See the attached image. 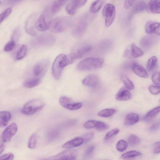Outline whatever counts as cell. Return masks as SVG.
I'll use <instances>...</instances> for the list:
<instances>
[{
  "instance_id": "obj_4",
  "label": "cell",
  "mask_w": 160,
  "mask_h": 160,
  "mask_svg": "<svg viewBox=\"0 0 160 160\" xmlns=\"http://www.w3.org/2000/svg\"><path fill=\"white\" fill-rule=\"evenodd\" d=\"M45 103L42 100L36 99L27 102L21 110V112L26 115H31L41 111L44 107Z\"/></svg>"
},
{
  "instance_id": "obj_26",
  "label": "cell",
  "mask_w": 160,
  "mask_h": 160,
  "mask_svg": "<svg viewBox=\"0 0 160 160\" xmlns=\"http://www.w3.org/2000/svg\"><path fill=\"white\" fill-rule=\"evenodd\" d=\"M132 10L134 12H139L144 10L147 8V4L145 1L139 0L136 1L134 3Z\"/></svg>"
},
{
  "instance_id": "obj_10",
  "label": "cell",
  "mask_w": 160,
  "mask_h": 160,
  "mask_svg": "<svg viewBox=\"0 0 160 160\" xmlns=\"http://www.w3.org/2000/svg\"><path fill=\"white\" fill-rule=\"evenodd\" d=\"M78 152L74 149L63 151L51 157L53 160H74L77 157Z\"/></svg>"
},
{
  "instance_id": "obj_33",
  "label": "cell",
  "mask_w": 160,
  "mask_h": 160,
  "mask_svg": "<svg viewBox=\"0 0 160 160\" xmlns=\"http://www.w3.org/2000/svg\"><path fill=\"white\" fill-rule=\"evenodd\" d=\"M27 52V47L24 44L22 45L18 51L16 56L17 60H19L23 58L26 55Z\"/></svg>"
},
{
  "instance_id": "obj_46",
  "label": "cell",
  "mask_w": 160,
  "mask_h": 160,
  "mask_svg": "<svg viewBox=\"0 0 160 160\" xmlns=\"http://www.w3.org/2000/svg\"><path fill=\"white\" fill-rule=\"evenodd\" d=\"M58 133L56 132H52L49 133L47 136V140L48 141H52L56 139L58 136Z\"/></svg>"
},
{
  "instance_id": "obj_12",
  "label": "cell",
  "mask_w": 160,
  "mask_h": 160,
  "mask_svg": "<svg viewBox=\"0 0 160 160\" xmlns=\"http://www.w3.org/2000/svg\"><path fill=\"white\" fill-rule=\"evenodd\" d=\"M84 127L88 129L95 128L99 131L105 130L109 128V126L105 122L95 120L87 121L84 124Z\"/></svg>"
},
{
  "instance_id": "obj_16",
  "label": "cell",
  "mask_w": 160,
  "mask_h": 160,
  "mask_svg": "<svg viewBox=\"0 0 160 160\" xmlns=\"http://www.w3.org/2000/svg\"><path fill=\"white\" fill-rule=\"evenodd\" d=\"M54 38L50 35H43L38 38L35 40V43L40 46H49L54 42Z\"/></svg>"
},
{
  "instance_id": "obj_30",
  "label": "cell",
  "mask_w": 160,
  "mask_h": 160,
  "mask_svg": "<svg viewBox=\"0 0 160 160\" xmlns=\"http://www.w3.org/2000/svg\"><path fill=\"white\" fill-rule=\"evenodd\" d=\"M104 2L103 0H96L94 1L91 5L90 11L92 13L98 12L101 8Z\"/></svg>"
},
{
  "instance_id": "obj_40",
  "label": "cell",
  "mask_w": 160,
  "mask_h": 160,
  "mask_svg": "<svg viewBox=\"0 0 160 160\" xmlns=\"http://www.w3.org/2000/svg\"><path fill=\"white\" fill-rule=\"evenodd\" d=\"M153 82L157 85H160V72H154L152 77Z\"/></svg>"
},
{
  "instance_id": "obj_49",
  "label": "cell",
  "mask_w": 160,
  "mask_h": 160,
  "mask_svg": "<svg viewBox=\"0 0 160 160\" xmlns=\"http://www.w3.org/2000/svg\"><path fill=\"white\" fill-rule=\"evenodd\" d=\"M160 127L159 123H156L153 125L150 128V130L151 132H154L159 129Z\"/></svg>"
},
{
  "instance_id": "obj_14",
  "label": "cell",
  "mask_w": 160,
  "mask_h": 160,
  "mask_svg": "<svg viewBox=\"0 0 160 160\" xmlns=\"http://www.w3.org/2000/svg\"><path fill=\"white\" fill-rule=\"evenodd\" d=\"M145 30L148 34H155L160 36V22L149 21L145 25Z\"/></svg>"
},
{
  "instance_id": "obj_36",
  "label": "cell",
  "mask_w": 160,
  "mask_h": 160,
  "mask_svg": "<svg viewBox=\"0 0 160 160\" xmlns=\"http://www.w3.org/2000/svg\"><path fill=\"white\" fill-rule=\"evenodd\" d=\"M128 146V143L125 141L121 140L119 141L116 145V148L117 150L120 152L125 151Z\"/></svg>"
},
{
  "instance_id": "obj_9",
  "label": "cell",
  "mask_w": 160,
  "mask_h": 160,
  "mask_svg": "<svg viewBox=\"0 0 160 160\" xmlns=\"http://www.w3.org/2000/svg\"><path fill=\"white\" fill-rule=\"evenodd\" d=\"M87 0H71L67 3L65 9L67 13L71 15H73L76 13L77 10L83 6Z\"/></svg>"
},
{
  "instance_id": "obj_3",
  "label": "cell",
  "mask_w": 160,
  "mask_h": 160,
  "mask_svg": "<svg viewBox=\"0 0 160 160\" xmlns=\"http://www.w3.org/2000/svg\"><path fill=\"white\" fill-rule=\"evenodd\" d=\"M69 20L65 17H59L50 20L48 22L49 29L53 33H60L64 31L69 25Z\"/></svg>"
},
{
  "instance_id": "obj_2",
  "label": "cell",
  "mask_w": 160,
  "mask_h": 160,
  "mask_svg": "<svg viewBox=\"0 0 160 160\" xmlns=\"http://www.w3.org/2000/svg\"><path fill=\"white\" fill-rule=\"evenodd\" d=\"M104 59L100 58L90 57L81 61L77 65L79 70L87 71L101 68L103 66Z\"/></svg>"
},
{
  "instance_id": "obj_31",
  "label": "cell",
  "mask_w": 160,
  "mask_h": 160,
  "mask_svg": "<svg viewBox=\"0 0 160 160\" xmlns=\"http://www.w3.org/2000/svg\"><path fill=\"white\" fill-rule=\"evenodd\" d=\"M92 47L91 46H87L78 49L75 53L77 59L82 57L84 55L90 52Z\"/></svg>"
},
{
  "instance_id": "obj_43",
  "label": "cell",
  "mask_w": 160,
  "mask_h": 160,
  "mask_svg": "<svg viewBox=\"0 0 160 160\" xmlns=\"http://www.w3.org/2000/svg\"><path fill=\"white\" fill-rule=\"evenodd\" d=\"M148 89L150 92L153 94H157L160 92V86L151 85L149 86Z\"/></svg>"
},
{
  "instance_id": "obj_17",
  "label": "cell",
  "mask_w": 160,
  "mask_h": 160,
  "mask_svg": "<svg viewBox=\"0 0 160 160\" xmlns=\"http://www.w3.org/2000/svg\"><path fill=\"white\" fill-rule=\"evenodd\" d=\"M131 94L127 88L123 87L120 88L116 93V99L119 101H125L130 99Z\"/></svg>"
},
{
  "instance_id": "obj_7",
  "label": "cell",
  "mask_w": 160,
  "mask_h": 160,
  "mask_svg": "<svg viewBox=\"0 0 160 160\" xmlns=\"http://www.w3.org/2000/svg\"><path fill=\"white\" fill-rule=\"evenodd\" d=\"M143 54V51L133 43L127 47L123 52V56L127 58L133 59L140 57Z\"/></svg>"
},
{
  "instance_id": "obj_21",
  "label": "cell",
  "mask_w": 160,
  "mask_h": 160,
  "mask_svg": "<svg viewBox=\"0 0 160 160\" xmlns=\"http://www.w3.org/2000/svg\"><path fill=\"white\" fill-rule=\"evenodd\" d=\"M139 120L138 115L134 113H131L127 115L125 117L124 123L127 126H131L137 123Z\"/></svg>"
},
{
  "instance_id": "obj_44",
  "label": "cell",
  "mask_w": 160,
  "mask_h": 160,
  "mask_svg": "<svg viewBox=\"0 0 160 160\" xmlns=\"http://www.w3.org/2000/svg\"><path fill=\"white\" fill-rule=\"evenodd\" d=\"M14 158L13 153L8 152L1 155L0 157V160H13Z\"/></svg>"
},
{
  "instance_id": "obj_1",
  "label": "cell",
  "mask_w": 160,
  "mask_h": 160,
  "mask_svg": "<svg viewBox=\"0 0 160 160\" xmlns=\"http://www.w3.org/2000/svg\"><path fill=\"white\" fill-rule=\"evenodd\" d=\"M72 63L69 54L62 53L58 55L54 60L52 66V73L54 78L58 80L64 68Z\"/></svg>"
},
{
  "instance_id": "obj_5",
  "label": "cell",
  "mask_w": 160,
  "mask_h": 160,
  "mask_svg": "<svg viewBox=\"0 0 160 160\" xmlns=\"http://www.w3.org/2000/svg\"><path fill=\"white\" fill-rule=\"evenodd\" d=\"M102 15L105 18L106 27H110L112 24L116 16V9L112 4L107 3L104 6L102 10Z\"/></svg>"
},
{
  "instance_id": "obj_11",
  "label": "cell",
  "mask_w": 160,
  "mask_h": 160,
  "mask_svg": "<svg viewBox=\"0 0 160 160\" xmlns=\"http://www.w3.org/2000/svg\"><path fill=\"white\" fill-rule=\"evenodd\" d=\"M17 130L18 127L16 123H13L9 125L3 132L2 135V141L5 142L10 141Z\"/></svg>"
},
{
  "instance_id": "obj_15",
  "label": "cell",
  "mask_w": 160,
  "mask_h": 160,
  "mask_svg": "<svg viewBox=\"0 0 160 160\" xmlns=\"http://www.w3.org/2000/svg\"><path fill=\"white\" fill-rule=\"evenodd\" d=\"M48 22L46 20L45 16L41 14L36 20L35 27L37 30L41 32H44L49 29Z\"/></svg>"
},
{
  "instance_id": "obj_22",
  "label": "cell",
  "mask_w": 160,
  "mask_h": 160,
  "mask_svg": "<svg viewBox=\"0 0 160 160\" xmlns=\"http://www.w3.org/2000/svg\"><path fill=\"white\" fill-rule=\"evenodd\" d=\"M67 2L66 0H56L54 1L52 4L50 12L52 15L57 13Z\"/></svg>"
},
{
  "instance_id": "obj_18",
  "label": "cell",
  "mask_w": 160,
  "mask_h": 160,
  "mask_svg": "<svg viewBox=\"0 0 160 160\" xmlns=\"http://www.w3.org/2000/svg\"><path fill=\"white\" fill-rule=\"evenodd\" d=\"M131 68L133 72L139 76L145 78L148 77L147 71L142 66L137 63H133L131 65Z\"/></svg>"
},
{
  "instance_id": "obj_25",
  "label": "cell",
  "mask_w": 160,
  "mask_h": 160,
  "mask_svg": "<svg viewBox=\"0 0 160 160\" xmlns=\"http://www.w3.org/2000/svg\"><path fill=\"white\" fill-rule=\"evenodd\" d=\"M160 112V105L152 108L149 111L144 117V121L147 122H151Z\"/></svg>"
},
{
  "instance_id": "obj_6",
  "label": "cell",
  "mask_w": 160,
  "mask_h": 160,
  "mask_svg": "<svg viewBox=\"0 0 160 160\" xmlns=\"http://www.w3.org/2000/svg\"><path fill=\"white\" fill-rule=\"evenodd\" d=\"M50 64V60L44 59L38 61L34 66L33 73L36 78H41L47 72Z\"/></svg>"
},
{
  "instance_id": "obj_23",
  "label": "cell",
  "mask_w": 160,
  "mask_h": 160,
  "mask_svg": "<svg viewBox=\"0 0 160 160\" xmlns=\"http://www.w3.org/2000/svg\"><path fill=\"white\" fill-rule=\"evenodd\" d=\"M11 118V113L7 111H2L0 112V126L3 128L7 125Z\"/></svg>"
},
{
  "instance_id": "obj_37",
  "label": "cell",
  "mask_w": 160,
  "mask_h": 160,
  "mask_svg": "<svg viewBox=\"0 0 160 160\" xmlns=\"http://www.w3.org/2000/svg\"><path fill=\"white\" fill-rule=\"evenodd\" d=\"M128 142L130 145L135 146L138 145L140 142V140L137 136L132 134L129 136Z\"/></svg>"
},
{
  "instance_id": "obj_27",
  "label": "cell",
  "mask_w": 160,
  "mask_h": 160,
  "mask_svg": "<svg viewBox=\"0 0 160 160\" xmlns=\"http://www.w3.org/2000/svg\"><path fill=\"white\" fill-rule=\"evenodd\" d=\"M41 79V78L36 77L28 79L24 82V86L28 88H32L39 84Z\"/></svg>"
},
{
  "instance_id": "obj_50",
  "label": "cell",
  "mask_w": 160,
  "mask_h": 160,
  "mask_svg": "<svg viewBox=\"0 0 160 160\" xmlns=\"http://www.w3.org/2000/svg\"><path fill=\"white\" fill-rule=\"evenodd\" d=\"M5 145L3 143H1L0 145V152L1 154L5 150Z\"/></svg>"
},
{
  "instance_id": "obj_13",
  "label": "cell",
  "mask_w": 160,
  "mask_h": 160,
  "mask_svg": "<svg viewBox=\"0 0 160 160\" xmlns=\"http://www.w3.org/2000/svg\"><path fill=\"white\" fill-rule=\"evenodd\" d=\"M100 82V79L98 76L93 74L88 75L82 81L83 84L93 88L97 87Z\"/></svg>"
},
{
  "instance_id": "obj_8",
  "label": "cell",
  "mask_w": 160,
  "mask_h": 160,
  "mask_svg": "<svg viewBox=\"0 0 160 160\" xmlns=\"http://www.w3.org/2000/svg\"><path fill=\"white\" fill-rule=\"evenodd\" d=\"M60 104L65 108L70 110H78L81 108L82 104L81 102H74L70 98L62 96L59 99Z\"/></svg>"
},
{
  "instance_id": "obj_41",
  "label": "cell",
  "mask_w": 160,
  "mask_h": 160,
  "mask_svg": "<svg viewBox=\"0 0 160 160\" xmlns=\"http://www.w3.org/2000/svg\"><path fill=\"white\" fill-rule=\"evenodd\" d=\"M15 42L13 40L8 42L4 47V50L6 52H9L12 50L15 45Z\"/></svg>"
},
{
  "instance_id": "obj_32",
  "label": "cell",
  "mask_w": 160,
  "mask_h": 160,
  "mask_svg": "<svg viewBox=\"0 0 160 160\" xmlns=\"http://www.w3.org/2000/svg\"><path fill=\"white\" fill-rule=\"evenodd\" d=\"M120 79L124 83L125 87L128 89L132 90L134 89V87L132 83L126 75H122L120 77Z\"/></svg>"
},
{
  "instance_id": "obj_39",
  "label": "cell",
  "mask_w": 160,
  "mask_h": 160,
  "mask_svg": "<svg viewBox=\"0 0 160 160\" xmlns=\"http://www.w3.org/2000/svg\"><path fill=\"white\" fill-rule=\"evenodd\" d=\"M119 132L118 128H115L109 132L105 135L104 139L107 140L111 138L112 137L116 135Z\"/></svg>"
},
{
  "instance_id": "obj_24",
  "label": "cell",
  "mask_w": 160,
  "mask_h": 160,
  "mask_svg": "<svg viewBox=\"0 0 160 160\" xmlns=\"http://www.w3.org/2000/svg\"><path fill=\"white\" fill-rule=\"evenodd\" d=\"M154 42L153 38L150 36H145L140 41V45L142 48L147 49L151 47Z\"/></svg>"
},
{
  "instance_id": "obj_34",
  "label": "cell",
  "mask_w": 160,
  "mask_h": 160,
  "mask_svg": "<svg viewBox=\"0 0 160 160\" xmlns=\"http://www.w3.org/2000/svg\"><path fill=\"white\" fill-rule=\"evenodd\" d=\"M116 112L113 108H107L102 110L98 114V115L103 117H109L112 116Z\"/></svg>"
},
{
  "instance_id": "obj_47",
  "label": "cell",
  "mask_w": 160,
  "mask_h": 160,
  "mask_svg": "<svg viewBox=\"0 0 160 160\" xmlns=\"http://www.w3.org/2000/svg\"><path fill=\"white\" fill-rule=\"evenodd\" d=\"M153 152L154 153H160V141L154 143L153 147Z\"/></svg>"
},
{
  "instance_id": "obj_28",
  "label": "cell",
  "mask_w": 160,
  "mask_h": 160,
  "mask_svg": "<svg viewBox=\"0 0 160 160\" xmlns=\"http://www.w3.org/2000/svg\"><path fill=\"white\" fill-rule=\"evenodd\" d=\"M142 153L136 151H131L122 154L121 156L122 158L125 160H133L134 158L140 156Z\"/></svg>"
},
{
  "instance_id": "obj_19",
  "label": "cell",
  "mask_w": 160,
  "mask_h": 160,
  "mask_svg": "<svg viewBox=\"0 0 160 160\" xmlns=\"http://www.w3.org/2000/svg\"><path fill=\"white\" fill-rule=\"evenodd\" d=\"M146 9L151 13H160V0L150 1L147 4Z\"/></svg>"
},
{
  "instance_id": "obj_35",
  "label": "cell",
  "mask_w": 160,
  "mask_h": 160,
  "mask_svg": "<svg viewBox=\"0 0 160 160\" xmlns=\"http://www.w3.org/2000/svg\"><path fill=\"white\" fill-rule=\"evenodd\" d=\"M37 144V136L36 134H32L30 137L28 142L29 148L34 149L36 148Z\"/></svg>"
},
{
  "instance_id": "obj_29",
  "label": "cell",
  "mask_w": 160,
  "mask_h": 160,
  "mask_svg": "<svg viewBox=\"0 0 160 160\" xmlns=\"http://www.w3.org/2000/svg\"><path fill=\"white\" fill-rule=\"evenodd\" d=\"M158 62L157 58L153 56L150 58L148 60L146 64L147 70L151 72L155 69L157 66Z\"/></svg>"
},
{
  "instance_id": "obj_20",
  "label": "cell",
  "mask_w": 160,
  "mask_h": 160,
  "mask_svg": "<svg viewBox=\"0 0 160 160\" xmlns=\"http://www.w3.org/2000/svg\"><path fill=\"white\" fill-rule=\"evenodd\" d=\"M83 143L82 138L76 137L66 142L63 145L62 147L65 149H70L78 147Z\"/></svg>"
},
{
  "instance_id": "obj_48",
  "label": "cell",
  "mask_w": 160,
  "mask_h": 160,
  "mask_svg": "<svg viewBox=\"0 0 160 160\" xmlns=\"http://www.w3.org/2000/svg\"><path fill=\"white\" fill-rule=\"evenodd\" d=\"M136 1L135 0H126L124 3L125 8L128 9L134 4Z\"/></svg>"
},
{
  "instance_id": "obj_42",
  "label": "cell",
  "mask_w": 160,
  "mask_h": 160,
  "mask_svg": "<svg viewBox=\"0 0 160 160\" xmlns=\"http://www.w3.org/2000/svg\"><path fill=\"white\" fill-rule=\"evenodd\" d=\"M94 136V133L93 132H88L86 133L82 136L83 141V143H86L90 141Z\"/></svg>"
},
{
  "instance_id": "obj_51",
  "label": "cell",
  "mask_w": 160,
  "mask_h": 160,
  "mask_svg": "<svg viewBox=\"0 0 160 160\" xmlns=\"http://www.w3.org/2000/svg\"><path fill=\"white\" fill-rule=\"evenodd\" d=\"M53 160L51 158H48L45 159H43L42 160Z\"/></svg>"
},
{
  "instance_id": "obj_38",
  "label": "cell",
  "mask_w": 160,
  "mask_h": 160,
  "mask_svg": "<svg viewBox=\"0 0 160 160\" xmlns=\"http://www.w3.org/2000/svg\"><path fill=\"white\" fill-rule=\"evenodd\" d=\"M12 11L11 8H9L5 9L0 15V22L1 23L10 15Z\"/></svg>"
},
{
  "instance_id": "obj_45",
  "label": "cell",
  "mask_w": 160,
  "mask_h": 160,
  "mask_svg": "<svg viewBox=\"0 0 160 160\" xmlns=\"http://www.w3.org/2000/svg\"><path fill=\"white\" fill-rule=\"evenodd\" d=\"M95 148L94 146L91 145L86 150L84 153V157L87 158L91 156Z\"/></svg>"
}]
</instances>
